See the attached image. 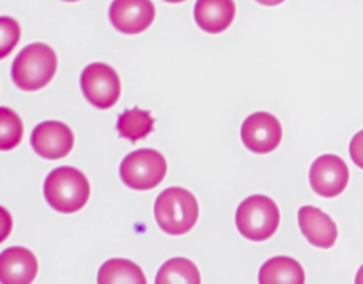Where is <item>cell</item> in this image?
Wrapping results in <instances>:
<instances>
[{
    "instance_id": "cell-17",
    "label": "cell",
    "mask_w": 363,
    "mask_h": 284,
    "mask_svg": "<svg viewBox=\"0 0 363 284\" xmlns=\"http://www.w3.org/2000/svg\"><path fill=\"white\" fill-rule=\"evenodd\" d=\"M158 284H199L201 273L194 261L186 258H172L163 263L156 275Z\"/></svg>"
},
{
    "instance_id": "cell-21",
    "label": "cell",
    "mask_w": 363,
    "mask_h": 284,
    "mask_svg": "<svg viewBox=\"0 0 363 284\" xmlns=\"http://www.w3.org/2000/svg\"><path fill=\"white\" fill-rule=\"evenodd\" d=\"M11 231H13V217L4 206H0V244L9 238Z\"/></svg>"
},
{
    "instance_id": "cell-11",
    "label": "cell",
    "mask_w": 363,
    "mask_h": 284,
    "mask_svg": "<svg viewBox=\"0 0 363 284\" xmlns=\"http://www.w3.org/2000/svg\"><path fill=\"white\" fill-rule=\"evenodd\" d=\"M298 224L303 236L314 247L330 248L335 245L339 229L332 217L315 206H301L298 212Z\"/></svg>"
},
{
    "instance_id": "cell-20",
    "label": "cell",
    "mask_w": 363,
    "mask_h": 284,
    "mask_svg": "<svg viewBox=\"0 0 363 284\" xmlns=\"http://www.w3.org/2000/svg\"><path fill=\"white\" fill-rule=\"evenodd\" d=\"M350 155L353 158V162L357 163L360 169H363V130L358 131L353 137L350 144Z\"/></svg>"
},
{
    "instance_id": "cell-13",
    "label": "cell",
    "mask_w": 363,
    "mask_h": 284,
    "mask_svg": "<svg viewBox=\"0 0 363 284\" xmlns=\"http://www.w3.org/2000/svg\"><path fill=\"white\" fill-rule=\"evenodd\" d=\"M194 16L202 31L209 34H220L234 21L236 4L234 0H197Z\"/></svg>"
},
{
    "instance_id": "cell-18",
    "label": "cell",
    "mask_w": 363,
    "mask_h": 284,
    "mask_svg": "<svg viewBox=\"0 0 363 284\" xmlns=\"http://www.w3.org/2000/svg\"><path fill=\"white\" fill-rule=\"evenodd\" d=\"M23 138V123L13 109L0 106V151H11Z\"/></svg>"
},
{
    "instance_id": "cell-14",
    "label": "cell",
    "mask_w": 363,
    "mask_h": 284,
    "mask_svg": "<svg viewBox=\"0 0 363 284\" xmlns=\"http://www.w3.org/2000/svg\"><path fill=\"white\" fill-rule=\"evenodd\" d=\"M261 284H303L305 270L296 259L287 256H277L268 259L259 272Z\"/></svg>"
},
{
    "instance_id": "cell-10",
    "label": "cell",
    "mask_w": 363,
    "mask_h": 284,
    "mask_svg": "<svg viewBox=\"0 0 363 284\" xmlns=\"http://www.w3.org/2000/svg\"><path fill=\"white\" fill-rule=\"evenodd\" d=\"M108 16L119 32L140 34L151 27L156 9L151 0H113Z\"/></svg>"
},
{
    "instance_id": "cell-12",
    "label": "cell",
    "mask_w": 363,
    "mask_h": 284,
    "mask_svg": "<svg viewBox=\"0 0 363 284\" xmlns=\"http://www.w3.org/2000/svg\"><path fill=\"white\" fill-rule=\"evenodd\" d=\"M38 275V259L25 247H9L0 254V283L28 284Z\"/></svg>"
},
{
    "instance_id": "cell-15",
    "label": "cell",
    "mask_w": 363,
    "mask_h": 284,
    "mask_svg": "<svg viewBox=\"0 0 363 284\" xmlns=\"http://www.w3.org/2000/svg\"><path fill=\"white\" fill-rule=\"evenodd\" d=\"M99 284H145L144 272L130 259H108L98 272Z\"/></svg>"
},
{
    "instance_id": "cell-5",
    "label": "cell",
    "mask_w": 363,
    "mask_h": 284,
    "mask_svg": "<svg viewBox=\"0 0 363 284\" xmlns=\"http://www.w3.org/2000/svg\"><path fill=\"white\" fill-rule=\"evenodd\" d=\"M119 174L126 187L133 190H151L165 178L167 160L155 149H137L121 162Z\"/></svg>"
},
{
    "instance_id": "cell-16",
    "label": "cell",
    "mask_w": 363,
    "mask_h": 284,
    "mask_svg": "<svg viewBox=\"0 0 363 284\" xmlns=\"http://www.w3.org/2000/svg\"><path fill=\"white\" fill-rule=\"evenodd\" d=\"M152 130H155V119H152L151 112L138 109V106L126 110L117 119V133H119V137L128 138L131 142L147 137Z\"/></svg>"
},
{
    "instance_id": "cell-3",
    "label": "cell",
    "mask_w": 363,
    "mask_h": 284,
    "mask_svg": "<svg viewBox=\"0 0 363 284\" xmlns=\"http://www.w3.org/2000/svg\"><path fill=\"white\" fill-rule=\"evenodd\" d=\"M55 71L57 55L52 46L32 43L18 53L11 67V77L21 91H39L52 82Z\"/></svg>"
},
{
    "instance_id": "cell-7",
    "label": "cell",
    "mask_w": 363,
    "mask_h": 284,
    "mask_svg": "<svg viewBox=\"0 0 363 284\" xmlns=\"http://www.w3.org/2000/svg\"><path fill=\"white\" fill-rule=\"evenodd\" d=\"M312 190L321 197H337L342 194L350 181V169L337 155H323L314 160L308 173Z\"/></svg>"
},
{
    "instance_id": "cell-25",
    "label": "cell",
    "mask_w": 363,
    "mask_h": 284,
    "mask_svg": "<svg viewBox=\"0 0 363 284\" xmlns=\"http://www.w3.org/2000/svg\"><path fill=\"white\" fill-rule=\"evenodd\" d=\"M64 2H78V0H64Z\"/></svg>"
},
{
    "instance_id": "cell-6",
    "label": "cell",
    "mask_w": 363,
    "mask_h": 284,
    "mask_svg": "<svg viewBox=\"0 0 363 284\" xmlns=\"http://www.w3.org/2000/svg\"><path fill=\"white\" fill-rule=\"evenodd\" d=\"M80 87L87 102L101 110L116 105L121 96L119 75L103 62H92L82 71Z\"/></svg>"
},
{
    "instance_id": "cell-24",
    "label": "cell",
    "mask_w": 363,
    "mask_h": 284,
    "mask_svg": "<svg viewBox=\"0 0 363 284\" xmlns=\"http://www.w3.org/2000/svg\"><path fill=\"white\" fill-rule=\"evenodd\" d=\"M165 2H170V4H177V2H184V0H165Z\"/></svg>"
},
{
    "instance_id": "cell-22",
    "label": "cell",
    "mask_w": 363,
    "mask_h": 284,
    "mask_svg": "<svg viewBox=\"0 0 363 284\" xmlns=\"http://www.w3.org/2000/svg\"><path fill=\"white\" fill-rule=\"evenodd\" d=\"M257 2L262 4V6H279L284 0H257Z\"/></svg>"
},
{
    "instance_id": "cell-19",
    "label": "cell",
    "mask_w": 363,
    "mask_h": 284,
    "mask_svg": "<svg viewBox=\"0 0 363 284\" xmlns=\"http://www.w3.org/2000/svg\"><path fill=\"white\" fill-rule=\"evenodd\" d=\"M21 28L14 18L0 16V60L6 59L20 41Z\"/></svg>"
},
{
    "instance_id": "cell-4",
    "label": "cell",
    "mask_w": 363,
    "mask_h": 284,
    "mask_svg": "<svg viewBox=\"0 0 363 284\" xmlns=\"http://www.w3.org/2000/svg\"><path fill=\"white\" fill-rule=\"evenodd\" d=\"M236 226L247 240H268L280 226L279 206L268 195H250L238 208Z\"/></svg>"
},
{
    "instance_id": "cell-2",
    "label": "cell",
    "mask_w": 363,
    "mask_h": 284,
    "mask_svg": "<svg viewBox=\"0 0 363 284\" xmlns=\"http://www.w3.org/2000/svg\"><path fill=\"white\" fill-rule=\"evenodd\" d=\"M155 219L162 231L179 236L194 229L199 219V202L190 190L172 187L156 197Z\"/></svg>"
},
{
    "instance_id": "cell-8",
    "label": "cell",
    "mask_w": 363,
    "mask_h": 284,
    "mask_svg": "<svg viewBox=\"0 0 363 284\" xmlns=\"http://www.w3.org/2000/svg\"><path fill=\"white\" fill-rule=\"evenodd\" d=\"M241 141L252 153H272L282 142V124L273 114L255 112L245 119L241 126Z\"/></svg>"
},
{
    "instance_id": "cell-23",
    "label": "cell",
    "mask_w": 363,
    "mask_h": 284,
    "mask_svg": "<svg viewBox=\"0 0 363 284\" xmlns=\"http://www.w3.org/2000/svg\"><path fill=\"white\" fill-rule=\"evenodd\" d=\"M357 284H363V266L358 270V273H357Z\"/></svg>"
},
{
    "instance_id": "cell-9",
    "label": "cell",
    "mask_w": 363,
    "mask_h": 284,
    "mask_svg": "<svg viewBox=\"0 0 363 284\" xmlns=\"http://www.w3.org/2000/svg\"><path fill=\"white\" fill-rule=\"evenodd\" d=\"M30 144L43 158L59 160L69 155L74 144V135L71 128L60 121H45L32 130Z\"/></svg>"
},
{
    "instance_id": "cell-1",
    "label": "cell",
    "mask_w": 363,
    "mask_h": 284,
    "mask_svg": "<svg viewBox=\"0 0 363 284\" xmlns=\"http://www.w3.org/2000/svg\"><path fill=\"white\" fill-rule=\"evenodd\" d=\"M45 199L55 212L77 213L84 208L91 195V185L82 170L74 167H57L46 176Z\"/></svg>"
}]
</instances>
